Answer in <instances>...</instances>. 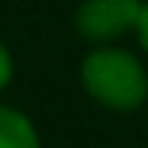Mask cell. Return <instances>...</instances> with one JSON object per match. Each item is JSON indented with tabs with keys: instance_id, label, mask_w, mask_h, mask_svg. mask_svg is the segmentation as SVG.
Instances as JSON below:
<instances>
[{
	"instance_id": "7a4b0ae2",
	"label": "cell",
	"mask_w": 148,
	"mask_h": 148,
	"mask_svg": "<svg viewBox=\"0 0 148 148\" xmlns=\"http://www.w3.org/2000/svg\"><path fill=\"white\" fill-rule=\"evenodd\" d=\"M142 3L139 0H85L76 12V24L82 36L94 39H115L124 30L136 27Z\"/></svg>"
},
{
	"instance_id": "5b68a950",
	"label": "cell",
	"mask_w": 148,
	"mask_h": 148,
	"mask_svg": "<svg viewBox=\"0 0 148 148\" xmlns=\"http://www.w3.org/2000/svg\"><path fill=\"white\" fill-rule=\"evenodd\" d=\"M136 27H139V42H142V45H145V51H148V3L142 6V12H139Z\"/></svg>"
},
{
	"instance_id": "6da1fadb",
	"label": "cell",
	"mask_w": 148,
	"mask_h": 148,
	"mask_svg": "<svg viewBox=\"0 0 148 148\" xmlns=\"http://www.w3.org/2000/svg\"><path fill=\"white\" fill-rule=\"evenodd\" d=\"M82 82L94 100L109 109H136L148 94V76L130 51L121 49H100L85 58Z\"/></svg>"
},
{
	"instance_id": "3957f363",
	"label": "cell",
	"mask_w": 148,
	"mask_h": 148,
	"mask_svg": "<svg viewBox=\"0 0 148 148\" xmlns=\"http://www.w3.org/2000/svg\"><path fill=\"white\" fill-rule=\"evenodd\" d=\"M0 148H39L33 124L6 106H0Z\"/></svg>"
},
{
	"instance_id": "277c9868",
	"label": "cell",
	"mask_w": 148,
	"mask_h": 148,
	"mask_svg": "<svg viewBox=\"0 0 148 148\" xmlns=\"http://www.w3.org/2000/svg\"><path fill=\"white\" fill-rule=\"evenodd\" d=\"M9 79H12V58H9V51H6V45L0 42V88H6Z\"/></svg>"
}]
</instances>
